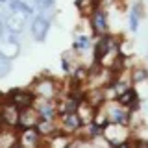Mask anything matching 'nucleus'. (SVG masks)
I'll use <instances>...</instances> for the list:
<instances>
[{
  "mask_svg": "<svg viewBox=\"0 0 148 148\" xmlns=\"http://www.w3.org/2000/svg\"><path fill=\"white\" fill-rule=\"evenodd\" d=\"M18 34H13V32L6 30L4 37L0 39V56L8 59H15L18 54H21V43L17 39Z\"/></svg>",
  "mask_w": 148,
  "mask_h": 148,
  "instance_id": "nucleus-1",
  "label": "nucleus"
},
{
  "mask_svg": "<svg viewBox=\"0 0 148 148\" xmlns=\"http://www.w3.org/2000/svg\"><path fill=\"white\" fill-rule=\"evenodd\" d=\"M28 22V13L18 11V9H11V13L6 18V28L13 34H22Z\"/></svg>",
  "mask_w": 148,
  "mask_h": 148,
  "instance_id": "nucleus-2",
  "label": "nucleus"
},
{
  "mask_svg": "<svg viewBox=\"0 0 148 148\" xmlns=\"http://www.w3.org/2000/svg\"><path fill=\"white\" fill-rule=\"evenodd\" d=\"M48 30H50V21L45 18L43 15H37L34 21H32V26H30V32L34 35V39L37 43H43L48 35Z\"/></svg>",
  "mask_w": 148,
  "mask_h": 148,
  "instance_id": "nucleus-3",
  "label": "nucleus"
},
{
  "mask_svg": "<svg viewBox=\"0 0 148 148\" xmlns=\"http://www.w3.org/2000/svg\"><path fill=\"white\" fill-rule=\"evenodd\" d=\"M18 119H21V109L15 104L4 106L2 115H0V122L6 124V126H15V124H18Z\"/></svg>",
  "mask_w": 148,
  "mask_h": 148,
  "instance_id": "nucleus-4",
  "label": "nucleus"
},
{
  "mask_svg": "<svg viewBox=\"0 0 148 148\" xmlns=\"http://www.w3.org/2000/svg\"><path fill=\"white\" fill-rule=\"evenodd\" d=\"M41 143V132L32 128H24L21 133V146H37Z\"/></svg>",
  "mask_w": 148,
  "mask_h": 148,
  "instance_id": "nucleus-5",
  "label": "nucleus"
},
{
  "mask_svg": "<svg viewBox=\"0 0 148 148\" xmlns=\"http://www.w3.org/2000/svg\"><path fill=\"white\" fill-rule=\"evenodd\" d=\"M104 133H106V137H108V141L113 143V145L122 143L124 137H126V132H124V130L119 126V122H115V124H111V126H108Z\"/></svg>",
  "mask_w": 148,
  "mask_h": 148,
  "instance_id": "nucleus-6",
  "label": "nucleus"
},
{
  "mask_svg": "<svg viewBox=\"0 0 148 148\" xmlns=\"http://www.w3.org/2000/svg\"><path fill=\"white\" fill-rule=\"evenodd\" d=\"M39 119H41V115H39V111H28L26 109H21V119H18V124H22L24 128H32V126H35V124H39Z\"/></svg>",
  "mask_w": 148,
  "mask_h": 148,
  "instance_id": "nucleus-7",
  "label": "nucleus"
},
{
  "mask_svg": "<svg viewBox=\"0 0 148 148\" xmlns=\"http://www.w3.org/2000/svg\"><path fill=\"white\" fill-rule=\"evenodd\" d=\"M35 91H37V95H41L43 98H48V100H50V98L56 95V91H58V89L54 87V82L46 78V80H41V82L35 85Z\"/></svg>",
  "mask_w": 148,
  "mask_h": 148,
  "instance_id": "nucleus-8",
  "label": "nucleus"
},
{
  "mask_svg": "<svg viewBox=\"0 0 148 148\" xmlns=\"http://www.w3.org/2000/svg\"><path fill=\"white\" fill-rule=\"evenodd\" d=\"M63 124L67 130H71V132H74V130H78L82 126V117L78 115V111H71V113H63Z\"/></svg>",
  "mask_w": 148,
  "mask_h": 148,
  "instance_id": "nucleus-9",
  "label": "nucleus"
},
{
  "mask_svg": "<svg viewBox=\"0 0 148 148\" xmlns=\"http://www.w3.org/2000/svg\"><path fill=\"white\" fill-rule=\"evenodd\" d=\"M37 111H39L41 119H46V120H52L54 115H56V108L52 106V102H50L48 98L41 100V104L37 106Z\"/></svg>",
  "mask_w": 148,
  "mask_h": 148,
  "instance_id": "nucleus-10",
  "label": "nucleus"
},
{
  "mask_svg": "<svg viewBox=\"0 0 148 148\" xmlns=\"http://www.w3.org/2000/svg\"><path fill=\"white\" fill-rule=\"evenodd\" d=\"M9 8H11V9H18V11H24V13H28V15L34 13L32 6H28L24 0H11V2H9Z\"/></svg>",
  "mask_w": 148,
  "mask_h": 148,
  "instance_id": "nucleus-11",
  "label": "nucleus"
},
{
  "mask_svg": "<svg viewBox=\"0 0 148 148\" xmlns=\"http://www.w3.org/2000/svg\"><path fill=\"white\" fill-rule=\"evenodd\" d=\"M11 72V59L4 58V56H0V78L8 76V74Z\"/></svg>",
  "mask_w": 148,
  "mask_h": 148,
  "instance_id": "nucleus-12",
  "label": "nucleus"
},
{
  "mask_svg": "<svg viewBox=\"0 0 148 148\" xmlns=\"http://www.w3.org/2000/svg\"><path fill=\"white\" fill-rule=\"evenodd\" d=\"M111 119H113V122H120V124L128 122V115L124 113L122 109H115V111H111Z\"/></svg>",
  "mask_w": 148,
  "mask_h": 148,
  "instance_id": "nucleus-13",
  "label": "nucleus"
},
{
  "mask_svg": "<svg viewBox=\"0 0 148 148\" xmlns=\"http://www.w3.org/2000/svg\"><path fill=\"white\" fill-rule=\"evenodd\" d=\"M95 28L98 32L106 30V17H104V13H96L95 15Z\"/></svg>",
  "mask_w": 148,
  "mask_h": 148,
  "instance_id": "nucleus-14",
  "label": "nucleus"
},
{
  "mask_svg": "<svg viewBox=\"0 0 148 148\" xmlns=\"http://www.w3.org/2000/svg\"><path fill=\"white\" fill-rule=\"evenodd\" d=\"M35 4H37L41 9H48V8L54 6V0H35Z\"/></svg>",
  "mask_w": 148,
  "mask_h": 148,
  "instance_id": "nucleus-15",
  "label": "nucleus"
},
{
  "mask_svg": "<svg viewBox=\"0 0 148 148\" xmlns=\"http://www.w3.org/2000/svg\"><path fill=\"white\" fill-rule=\"evenodd\" d=\"M52 145H54V146H59V145L65 146V145H69V139H67V137H56L54 141H52Z\"/></svg>",
  "mask_w": 148,
  "mask_h": 148,
  "instance_id": "nucleus-16",
  "label": "nucleus"
},
{
  "mask_svg": "<svg viewBox=\"0 0 148 148\" xmlns=\"http://www.w3.org/2000/svg\"><path fill=\"white\" fill-rule=\"evenodd\" d=\"M4 26H6V22H4L2 18H0V39L4 37V34H6V30H8V28H4Z\"/></svg>",
  "mask_w": 148,
  "mask_h": 148,
  "instance_id": "nucleus-17",
  "label": "nucleus"
},
{
  "mask_svg": "<svg viewBox=\"0 0 148 148\" xmlns=\"http://www.w3.org/2000/svg\"><path fill=\"white\" fill-rule=\"evenodd\" d=\"M85 45H87V39H83V37H82V39L78 41V46H85Z\"/></svg>",
  "mask_w": 148,
  "mask_h": 148,
  "instance_id": "nucleus-18",
  "label": "nucleus"
},
{
  "mask_svg": "<svg viewBox=\"0 0 148 148\" xmlns=\"http://www.w3.org/2000/svg\"><path fill=\"white\" fill-rule=\"evenodd\" d=\"M0 2H4V0H0Z\"/></svg>",
  "mask_w": 148,
  "mask_h": 148,
  "instance_id": "nucleus-19",
  "label": "nucleus"
}]
</instances>
